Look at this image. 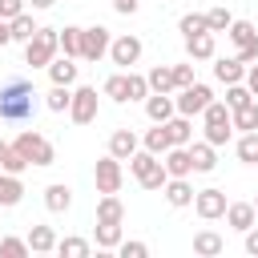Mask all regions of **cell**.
<instances>
[{"instance_id": "6da1fadb", "label": "cell", "mask_w": 258, "mask_h": 258, "mask_svg": "<svg viewBox=\"0 0 258 258\" xmlns=\"http://www.w3.org/2000/svg\"><path fill=\"white\" fill-rule=\"evenodd\" d=\"M36 89H32V81H24V77H12L4 89H0V121H8V125H24V121H32L36 117Z\"/></svg>"}, {"instance_id": "7a4b0ae2", "label": "cell", "mask_w": 258, "mask_h": 258, "mask_svg": "<svg viewBox=\"0 0 258 258\" xmlns=\"http://www.w3.org/2000/svg\"><path fill=\"white\" fill-rule=\"evenodd\" d=\"M202 133H206V141H210L214 149L226 145V141L234 137V109H230L226 101H210L206 113H202Z\"/></svg>"}, {"instance_id": "3957f363", "label": "cell", "mask_w": 258, "mask_h": 258, "mask_svg": "<svg viewBox=\"0 0 258 258\" xmlns=\"http://www.w3.org/2000/svg\"><path fill=\"white\" fill-rule=\"evenodd\" d=\"M60 52V28H36V36L24 44V64L48 69V60Z\"/></svg>"}, {"instance_id": "277c9868", "label": "cell", "mask_w": 258, "mask_h": 258, "mask_svg": "<svg viewBox=\"0 0 258 258\" xmlns=\"http://www.w3.org/2000/svg\"><path fill=\"white\" fill-rule=\"evenodd\" d=\"M12 145L28 157V165H52V161H56V145H52L44 133H36V129H20Z\"/></svg>"}, {"instance_id": "5b68a950", "label": "cell", "mask_w": 258, "mask_h": 258, "mask_svg": "<svg viewBox=\"0 0 258 258\" xmlns=\"http://www.w3.org/2000/svg\"><path fill=\"white\" fill-rule=\"evenodd\" d=\"M93 181H97V194H121V181H125L121 157H113V153L97 157V165H93Z\"/></svg>"}, {"instance_id": "8992f818", "label": "cell", "mask_w": 258, "mask_h": 258, "mask_svg": "<svg viewBox=\"0 0 258 258\" xmlns=\"http://www.w3.org/2000/svg\"><path fill=\"white\" fill-rule=\"evenodd\" d=\"M109 44H113V32L105 28V24H89L85 32H81V60H105L109 56Z\"/></svg>"}, {"instance_id": "52a82bcc", "label": "cell", "mask_w": 258, "mask_h": 258, "mask_svg": "<svg viewBox=\"0 0 258 258\" xmlns=\"http://www.w3.org/2000/svg\"><path fill=\"white\" fill-rule=\"evenodd\" d=\"M69 121H73V125H93V121H97V89H93V85H77V89H73Z\"/></svg>"}, {"instance_id": "ba28073f", "label": "cell", "mask_w": 258, "mask_h": 258, "mask_svg": "<svg viewBox=\"0 0 258 258\" xmlns=\"http://www.w3.org/2000/svg\"><path fill=\"white\" fill-rule=\"evenodd\" d=\"M177 113H185V117H202L206 113V105L214 101V93H210V85H202V81H194V85H185V89H177Z\"/></svg>"}, {"instance_id": "9c48e42d", "label": "cell", "mask_w": 258, "mask_h": 258, "mask_svg": "<svg viewBox=\"0 0 258 258\" xmlns=\"http://www.w3.org/2000/svg\"><path fill=\"white\" fill-rule=\"evenodd\" d=\"M141 52H145V44H141V36H133V32L113 36V44H109V60H113L117 69H133V64L141 60Z\"/></svg>"}, {"instance_id": "30bf717a", "label": "cell", "mask_w": 258, "mask_h": 258, "mask_svg": "<svg viewBox=\"0 0 258 258\" xmlns=\"http://www.w3.org/2000/svg\"><path fill=\"white\" fill-rule=\"evenodd\" d=\"M226 206H230V202H226V189H218V185L194 194V210H198V218H206V222L226 218Z\"/></svg>"}, {"instance_id": "8fae6325", "label": "cell", "mask_w": 258, "mask_h": 258, "mask_svg": "<svg viewBox=\"0 0 258 258\" xmlns=\"http://www.w3.org/2000/svg\"><path fill=\"white\" fill-rule=\"evenodd\" d=\"M161 161H165L169 177H189V173H194V157H189V145H169V149L161 153Z\"/></svg>"}, {"instance_id": "7c38bea8", "label": "cell", "mask_w": 258, "mask_h": 258, "mask_svg": "<svg viewBox=\"0 0 258 258\" xmlns=\"http://www.w3.org/2000/svg\"><path fill=\"white\" fill-rule=\"evenodd\" d=\"M173 113H177L173 93H149V97H145V117H149V121H157V125H161V121H169Z\"/></svg>"}, {"instance_id": "4fadbf2b", "label": "cell", "mask_w": 258, "mask_h": 258, "mask_svg": "<svg viewBox=\"0 0 258 258\" xmlns=\"http://www.w3.org/2000/svg\"><path fill=\"white\" fill-rule=\"evenodd\" d=\"M161 194H165V202H169L173 210H185V206H194V185H189V177H169Z\"/></svg>"}, {"instance_id": "5bb4252c", "label": "cell", "mask_w": 258, "mask_h": 258, "mask_svg": "<svg viewBox=\"0 0 258 258\" xmlns=\"http://www.w3.org/2000/svg\"><path fill=\"white\" fill-rule=\"evenodd\" d=\"M226 222H230L238 234H246V230L258 222V210H254V202H230V206H226Z\"/></svg>"}, {"instance_id": "9a60e30c", "label": "cell", "mask_w": 258, "mask_h": 258, "mask_svg": "<svg viewBox=\"0 0 258 258\" xmlns=\"http://www.w3.org/2000/svg\"><path fill=\"white\" fill-rule=\"evenodd\" d=\"M246 69H250V64H242L238 56H218V60H214V77H218L222 85H238V81H246Z\"/></svg>"}, {"instance_id": "2e32d148", "label": "cell", "mask_w": 258, "mask_h": 258, "mask_svg": "<svg viewBox=\"0 0 258 258\" xmlns=\"http://www.w3.org/2000/svg\"><path fill=\"white\" fill-rule=\"evenodd\" d=\"M48 81H52V85H69V89H73V81H77V56H64V52H60V56H52V60H48Z\"/></svg>"}, {"instance_id": "e0dca14e", "label": "cell", "mask_w": 258, "mask_h": 258, "mask_svg": "<svg viewBox=\"0 0 258 258\" xmlns=\"http://www.w3.org/2000/svg\"><path fill=\"white\" fill-rule=\"evenodd\" d=\"M109 153L121 157V161H129V157L137 153V133H133V129H113V133H109Z\"/></svg>"}, {"instance_id": "ac0fdd59", "label": "cell", "mask_w": 258, "mask_h": 258, "mask_svg": "<svg viewBox=\"0 0 258 258\" xmlns=\"http://www.w3.org/2000/svg\"><path fill=\"white\" fill-rule=\"evenodd\" d=\"M189 157H194V173H210L218 165V153H214V145L206 137L202 141H189Z\"/></svg>"}, {"instance_id": "d6986e66", "label": "cell", "mask_w": 258, "mask_h": 258, "mask_svg": "<svg viewBox=\"0 0 258 258\" xmlns=\"http://www.w3.org/2000/svg\"><path fill=\"white\" fill-rule=\"evenodd\" d=\"M44 206H48V214H64V210L73 206V189H69L64 181L44 185Z\"/></svg>"}, {"instance_id": "ffe728a7", "label": "cell", "mask_w": 258, "mask_h": 258, "mask_svg": "<svg viewBox=\"0 0 258 258\" xmlns=\"http://www.w3.org/2000/svg\"><path fill=\"white\" fill-rule=\"evenodd\" d=\"M121 222H97L93 226V242H97V250H117L121 246Z\"/></svg>"}, {"instance_id": "44dd1931", "label": "cell", "mask_w": 258, "mask_h": 258, "mask_svg": "<svg viewBox=\"0 0 258 258\" xmlns=\"http://www.w3.org/2000/svg\"><path fill=\"white\" fill-rule=\"evenodd\" d=\"M185 56H189V60H214V32L185 36Z\"/></svg>"}, {"instance_id": "7402d4cb", "label": "cell", "mask_w": 258, "mask_h": 258, "mask_svg": "<svg viewBox=\"0 0 258 258\" xmlns=\"http://www.w3.org/2000/svg\"><path fill=\"white\" fill-rule=\"evenodd\" d=\"M165 129H169V141L173 145H189L194 141V117H185V113H173L165 121Z\"/></svg>"}, {"instance_id": "603a6c76", "label": "cell", "mask_w": 258, "mask_h": 258, "mask_svg": "<svg viewBox=\"0 0 258 258\" xmlns=\"http://www.w3.org/2000/svg\"><path fill=\"white\" fill-rule=\"evenodd\" d=\"M24 198V181H20V173H4L0 169V206L8 210V206H16Z\"/></svg>"}, {"instance_id": "cb8c5ba5", "label": "cell", "mask_w": 258, "mask_h": 258, "mask_svg": "<svg viewBox=\"0 0 258 258\" xmlns=\"http://www.w3.org/2000/svg\"><path fill=\"white\" fill-rule=\"evenodd\" d=\"M101 93H105L109 101H117V105H125V101H129V73L121 69V73H113V77H105V85H101Z\"/></svg>"}, {"instance_id": "d4e9b609", "label": "cell", "mask_w": 258, "mask_h": 258, "mask_svg": "<svg viewBox=\"0 0 258 258\" xmlns=\"http://www.w3.org/2000/svg\"><path fill=\"white\" fill-rule=\"evenodd\" d=\"M222 250H226L222 234H214V230H198V234H194V254H202V258H214V254H222Z\"/></svg>"}, {"instance_id": "484cf974", "label": "cell", "mask_w": 258, "mask_h": 258, "mask_svg": "<svg viewBox=\"0 0 258 258\" xmlns=\"http://www.w3.org/2000/svg\"><path fill=\"white\" fill-rule=\"evenodd\" d=\"M145 77H149V89H153V93H177V85H173V64H153Z\"/></svg>"}, {"instance_id": "4316f807", "label": "cell", "mask_w": 258, "mask_h": 258, "mask_svg": "<svg viewBox=\"0 0 258 258\" xmlns=\"http://www.w3.org/2000/svg\"><path fill=\"white\" fill-rule=\"evenodd\" d=\"M141 145H145L149 153H157V157H161V153H165V149L173 145V141H169V129H165V121H161V125L153 121V129H145V137H141Z\"/></svg>"}, {"instance_id": "83f0119b", "label": "cell", "mask_w": 258, "mask_h": 258, "mask_svg": "<svg viewBox=\"0 0 258 258\" xmlns=\"http://www.w3.org/2000/svg\"><path fill=\"white\" fill-rule=\"evenodd\" d=\"M97 222H125V206L117 194H101L97 202Z\"/></svg>"}, {"instance_id": "f1b7e54d", "label": "cell", "mask_w": 258, "mask_h": 258, "mask_svg": "<svg viewBox=\"0 0 258 258\" xmlns=\"http://www.w3.org/2000/svg\"><path fill=\"white\" fill-rule=\"evenodd\" d=\"M28 246H32V254H52V250H56L52 226H32V230H28Z\"/></svg>"}, {"instance_id": "f546056e", "label": "cell", "mask_w": 258, "mask_h": 258, "mask_svg": "<svg viewBox=\"0 0 258 258\" xmlns=\"http://www.w3.org/2000/svg\"><path fill=\"white\" fill-rule=\"evenodd\" d=\"M89 250H93L89 238H77V234L56 238V254H60V258H89Z\"/></svg>"}, {"instance_id": "4dcf8cb0", "label": "cell", "mask_w": 258, "mask_h": 258, "mask_svg": "<svg viewBox=\"0 0 258 258\" xmlns=\"http://www.w3.org/2000/svg\"><path fill=\"white\" fill-rule=\"evenodd\" d=\"M8 24H12V40H20V44H28V40L36 36V28H40V24L32 20V12H20V16L8 20Z\"/></svg>"}, {"instance_id": "1f68e13d", "label": "cell", "mask_w": 258, "mask_h": 258, "mask_svg": "<svg viewBox=\"0 0 258 258\" xmlns=\"http://www.w3.org/2000/svg\"><path fill=\"white\" fill-rule=\"evenodd\" d=\"M226 36H230L238 48H246V44H254V40H258V28H254L250 20H234V24L226 28Z\"/></svg>"}, {"instance_id": "d6a6232c", "label": "cell", "mask_w": 258, "mask_h": 258, "mask_svg": "<svg viewBox=\"0 0 258 258\" xmlns=\"http://www.w3.org/2000/svg\"><path fill=\"white\" fill-rule=\"evenodd\" d=\"M81 32H85L81 24H64L60 28V52L64 56H77L81 60Z\"/></svg>"}, {"instance_id": "836d02e7", "label": "cell", "mask_w": 258, "mask_h": 258, "mask_svg": "<svg viewBox=\"0 0 258 258\" xmlns=\"http://www.w3.org/2000/svg\"><path fill=\"white\" fill-rule=\"evenodd\" d=\"M69 101H73V89L69 85H52L44 93V109H52V113H69Z\"/></svg>"}, {"instance_id": "e575fe53", "label": "cell", "mask_w": 258, "mask_h": 258, "mask_svg": "<svg viewBox=\"0 0 258 258\" xmlns=\"http://www.w3.org/2000/svg\"><path fill=\"white\" fill-rule=\"evenodd\" d=\"M234 129H242V133L258 129V97H254V101H246L242 109H234Z\"/></svg>"}, {"instance_id": "d590c367", "label": "cell", "mask_w": 258, "mask_h": 258, "mask_svg": "<svg viewBox=\"0 0 258 258\" xmlns=\"http://www.w3.org/2000/svg\"><path fill=\"white\" fill-rule=\"evenodd\" d=\"M234 149H238V161H246V165H258V129L242 133Z\"/></svg>"}, {"instance_id": "8d00e7d4", "label": "cell", "mask_w": 258, "mask_h": 258, "mask_svg": "<svg viewBox=\"0 0 258 258\" xmlns=\"http://www.w3.org/2000/svg\"><path fill=\"white\" fill-rule=\"evenodd\" d=\"M157 161H161L157 153H149V149H137V153L129 157V173H133V177L141 181V177H145V173H149V169H153Z\"/></svg>"}, {"instance_id": "74e56055", "label": "cell", "mask_w": 258, "mask_h": 258, "mask_svg": "<svg viewBox=\"0 0 258 258\" xmlns=\"http://www.w3.org/2000/svg\"><path fill=\"white\" fill-rule=\"evenodd\" d=\"M177 28H181V36H198V32H210V20H206V12H185L177 20Z\"/></svg>"}, {"instance_id": "f35d334b", "label": "cell", "mask_w": 258, "mask_h": 258, "mask_svg": "<svg viewBox=\"0 0 258 258\" xmlns=\"http://www.w3.org/2000/svg\"><path fill=\"white\" fill-rule=\"evenodd\" d=\"M0 169H4V173H24V169H28V157H24L16 145H8L4 157H0Z\"/></svg>"}, {"instance_id": "ab89813d", "label": "cell", "mask_w": 258, "mask_h": 258, "mask_svg": "<svg viewBox=\"0 0 258 258\" xmlns=\"http://www.w3.org/2000/svg\"><path fill=\"white\" fill-rule=\"evenodd\" d=\"M246 101H254V93H250V85H246V81L226 85V105H230V109H242Z\"/></svg>"}, {"instance_id": "60d3db41", "label": "cell", "mask_w": 258, "mask_h": 258, "mask_svg": "<svg viewBox=\"0 0 258 258\" xmlns=\"http://www.w3.org/2000/svg\"><path fill=\"white\" fill-rule=\"evenodd\" d=\"M0 254L4 258H24V254H32V246H28V238H0Z\"/></svg>"}, {"instance_id": "b9f144b4", "label": "cell", "mask_w": 258, "mask_h": 258, "mask_svg": "<svg viewBox=\"0 0 258 258\" xmlns=\"http://www.w3.org/2000/svg\"><path fill=\"white\" fill-rule=\"evenodd\" d=\"M129 73V101H145L153 89H149V77H141V73H133V69H125Z\"/></svg>"}, {"instance_id": "7bdbcfd3", "label": "cell", "mask_w": 258, "mask_h": 258, "mask_svg": "<svg viewBox=\"0 0 258 258\" xmlns=\"http://www.w3.org/2000/svg\"><path fill=\"white\" fill-rule=\"evenodd\" d=\"M165 181H169V169H165V161H157V165L141 177V189H165Z\"/></svg>"}, {"instance_id": "ee69618b", "label": "cell", "mask_w": 258, "mask_h": 258, "mask_svg": "<svg viewBox=\"0 0 258 258\" xmlns=\"http://www.w3.org/2000/svg\"><path fill=\"white\" fill-rule=\"evenodd\" d=\"M206 20H210V32H226V28L234 24L230 8H222V4H218V8H210V12H206Z\"/></svg>"}, {"instance_id": "f6af8a7d", "label": "cell", "mask_w": 258, "mask_h": 258, "mask_svg": "<svg viewBox=\"0 0 258 258\" xmlns=\"http://www.w3.org/2000/svg\"><path fill=\"white\" fill-rule=\"evenodd\" d=\"M117 254H121V258H145V254H149V246H145V242H129V238H121Z\"/></svg>"}, {"instance_id": "bcb514c9", "label": "cell", "mask_w": 258, "mask_h": 258, "mask_svg": "<svg viewBox=\"0 0 258 258\" xmlns=\"http://www.w3.org/2000/svg\"><path fill=\"white\" fill-rule=\"evenodd\" d=\"M20 12H28V0H0V20H16Z\"/></svg>"}, {"instance_id": "7dc6e473", "label": "cell", "mask_w": 258, "mask_h": 258, "mask_svg": "<svg viewBox=\"0 0 258 258\" xmlns=\"http://www.w3.org/2000/svg\"><path fill=\"white\" fill-rule=\"evenodd\" d=\"M198 77H194V64H173V85L177 89H185V85H194Z\"/></svg>"}, {"instance_id": "c3c4849f", "label": "cell", "mask_w": 258, "mask_h": 258, "mask_svg": "<svg viewBox=\"0 0 258 258\" xmlns=\"http://www.w3.org/2000/svg\"><path fill=\"white\" fill-rule=\"evenodd\" d=\"M238 60H242V64H254V60H258V40L246 44V48H238Z\"/></svg>"}, {"instance_id": "681fc988", "label": "cell", "mask_w": 258, "mask_h": 258, "mask_svg": "<svg viewBox=\"0 0 258 258\" xmlns=\"http://www.w3.org/2000/svg\"><path fill=\"white\" fill-rule=\"evenodd\" d=\"M246 254H254V258H258V222L246 230Z\"/></svg>"}, {"instance_id": "f907efd6", "label": "cell", "mask_w": 258, "mask_h": 258, "mask_svg": "<svg viewBox=\"0 0 258 258\" xmlns=\"http://www.w3.org/2000/svg\"><path fill=\"white\" fill-rule=\"evenodd\" d=\"M113 12H121V16H133V12H137V0H113Z\"/></svg>"}, {"instance_id": "816d5d0a", "label": "cell", "mask_w": 258, "mask_h": 258, "mask_svg": "<svg viewBox=\"0 0 258 258\" xmlns=\"http://www.w3.org/2000/svg\"><path fill=\"white\" fill-rule=\"evenodd\" d=\"M246 85H250V93L258 97V60H254V64L246 69Z\"/></svg>"}, {"instance_id": "f5cc1de1", "label": "cell", "mask_w": 258, "mask_h": 258, "mask_svg": "<svg viewBox=\"0 0 258 258\" xmlns=\"http://www.w3.org/2000/svg\"><path fill=\"white\" fill-rule=\"evenodd\" d=\"M8 40H12V24H8V20H0V48H4Z\"/></svg>"}, {"instance_id": "db71d44e", "label": "cell", "mask_w": 258, "mask_h": 258, "mask_svg": "<svg viewBox=\"0 0 258 258\" xmlns=\"http://www.w3.org/2000/svg\"><path fill=\"white\" fill-rule=\"evenodd\" d=\"M56 0H28V8H36V12H48Z\"/></svg>"}, {"instance_id": "11a10c76", "label": "cell", "mask_w": 258, "mask_h": 258, "mask_svg": "<svg viewBox=\"0 0 258 258\" xmlns=\"http://www.w3.org/2000/svg\"><path fill=\"white\" fill-rule=\"evenodd\" d=\"M4 149H8V141H4V137H0V157H4Z\"/></svg>"}, {"instance_id": "9f6ffc18", "label": "cell", "mask_w": 258, "mask_h": 258, "mask_svg": "<svg viewBox=\"0 0 258 258\" xmlns=\"http://www.w3.org/2000/svg\"><path fill=\"white\" fill-rule=\"evenodd\" d=\"M254 210H258V198H254Z\"/></svg>"}, {"instance_id": "6f0895ef", "label": "cell", "mask_w": 258, "mask_h": 258, "mask_svg": "<svg viewBox=\"0 0 258 258\" xmlns=\"http://www.w3.org/2000/svg\"><path fill=\"white\" fill-rule=\"evenodd\" d=\"M0 210H4V206H0Z\"/></svg>"}]
</instances>
